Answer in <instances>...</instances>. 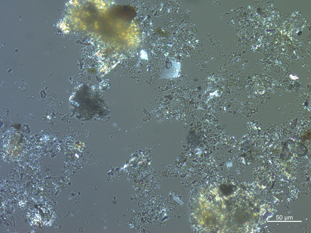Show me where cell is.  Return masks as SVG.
<instances>
[{
  "mask_svg": "<svg viewBox=\"0 0 311 233\" xmlns=\"http://www.w3.org/2000/svg\"><path fill=\"white\" fill-rule=\"evenodd\" d=\"M251 89L253 93L262 94L272 89L274 85L273 79L268 76L255 75L251 79Z\"/></svg>",
  "mask_w": 311,
  "mask_h": 233,
  "instance_id": "6da1fadb",
  "label": "cell"
}]
</instances>
